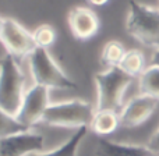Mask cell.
<instances>
[{"label": "cell", "instance_id": "obj_20", "mask_svg": "<svg viewBox=\"0 0 159 156\" xmlns=\"http://www.w3.org/2000/svg\"><path fill=\"white\" fill-rule=\"evenodd\" d=\"M3 22H4V18L0 17V33H2V29H3Z\"/></svg>", "mask_w": 159, "mask_h": 156}, {"label": "cell", "instance_id": "obj_19", "mask_svg": "<svg viewBox=\"0 0 159 156\" xmlns=\"http://www.w3.org/2000/svg\"><path fill=\"white\" fill-rule=\"evenodd\" d=\"M91 3L92 4H95V6H103V4H106V0H91Z\"/></svg>", "mask_w": 159, "mask_h": 156}, {"label": "cell", "instance_id": "obj_5", "mask_svg": "<svg viewBox=\"0 0 159 156\" xmlns=\"http://www.w3.org/2000/svg\"><path fill=\"white\" fill-rule=\"evenodd\" d=\"M126 28L141 43L159 49V10L131 2Z\"/></svg>", "mask_w": 159, "mask_h": 156}, {"label": "cell", "instance_id": "obj_12", "mask_svg": "<svg viewBox=\"0 0 159 156\" xmlns=\"http://www.w3.org/2000/svg\"><path fill=\"white\" fill-rule=\"evenodd\" d=\"M119 127H120L119 113L112 112V110H102V112H96L89 128L95 132L96 137L105 138L113 134L115 131H117Z\"/></svg>", "mask_w": 159, "mask_h": 156}, {"label": "cell", "instance_id": "obj_11", "mask_svg": "<svg viewBox=\"0 0 159 156\" xmlns=\"http://www.w3.org/2000/svg\"><path fill=\"white\" fill-rule=\"evenodd\" d=\"M95 156H155L143 146L119 144L106 138L98 137L95 141Z\"/></svg>", "mask_w": 159, "mask_h": 156}, {"label": "cell", "instance_id": "obj_15", "mask_svg": "<svg viewBox=\"0 0 159 156\" xmlns=\"http://www.w3.org/2000/svg\"><path fill=\"white\" fill-rule=\"evenodd\" d=\"M119 67H120L127 75H130V77H133V78H135V77L138 78L144 73V70L148 67V64H147L145 56H144V53L141 52V50L130 49V50H127L124 57L121 59Z\"/></svg>", "mask_w": 159, "mask_h": 156}, {"label": "cell", "instance_id": "obj_10", "mask_svg": "<svg viewBox=\"0 0 159 156\" xmlns=\"http://www.w3.org/2000/svg\"><path fill=\"white\" fill-rule=\"evenodd\" d=\"M69 25L73 35L78 39H89L98 32L99 18L93 10L88 7H74L69 13Z\"/></svg>", "mask_w": 159, "mask_h": 156}, {"label": "cell", "instance_id": "obj_9", "mask_svg": "<svg viewBox=\"0 0 159 156\" xmlns=\"http://www.w3.org/2000/svg\"><path fill=\"white\" fill-rule=\"evenodd\" d=\"M158 106H159L158 99L138 93L137 96L130 99L123 106V109L119 112V116H120V127H124V128H135V127L143 126L157 112Z\"/></svg>", "mask_w": 159, "mask_h": 156}, {"label": "cell", "instance_id": "obj_14", "mask_svg": "<svg viewBox=\"0 0 159 156\" xmlns=\"http://www.w3.org/2000/svg\"><path fill=\"white\" fill-rule=\"evenodd\" d=\"M138 89L141 95L151 96L159 100V64H148L144 73L138 77Z\"/></svg>", "mask_w": 159, "mask_h": 156}, {"label": "cell", "instance_id": "obj_4", "mask_svg": "<svg viewBox=\"0 0 159 156\" xmlns=\"http://www.w3.org/2000/svg\"><path fill=\"white\" fill-rule=\"evenodd\" d=\"M96 109L87 100L71 99L66 102L50 103L42 116L41 123L52 127H91Z\"/></svg>", "mask_w": 159, "mask_h": 156}, {"label": "cell", "instance_id": "obj_16", "mask_svg": "<svg viewBox=\"0 0 159 156\" xmlns=\"http://www.w3.org/2000/svg\"><path fill=\"white\" fill-rule=\"evenodd\" d=\"M126 47L121 42L119 41H109L107 43H105L103 49L101 53V61L105 66L109 67H116L120 64L121 59L126 55Z\"/></svg>", "mask_w": 159, "mask_h": 156}, {"label": "cell", "instance_id": "obj_17", "mask_svg": "<svg viewBox=\"0 0 159 156\" xmlns=\"http://www.w3.org/2000/svg\"><path fill=\"white\" fill-rule=\"evenodd\" d=\"M30 130H34V128H28V127L22 126L16 117L8 116L7 113H4L0 109V140L6 137H10V135L27 132Z\"/></svg>", "mask_w": 159, "mask_h": 156}, {"label": "cell", "instance_id": "obj_3", "mask_svg": "<svg viewBox=\"0 0 159 156\" xmlns=\"http://www.w3.org/2000/svg\"><path fill=\"white\" fill-rule=\"evenodd\" d=\"M27 61L35 85L49 89H77V84L61 70L48 49L35 47L27 57Z\"/></svg>", "mask_w": 159, "mask_h": 156}, {"label": "cell", "instance_id": "obj_6", "mask_svg": "<svg viewBox=\"0 0 159 156\" xmlns=\"http://www.w3.org/2000/svg\"><path fill=\"white\" fill-rule=\"evenodd\" d=\"M50 89L46 87L35 85L28 87L22 99V105L16 118L28 128H35V124L41 123L42 116L50 106Z\"/></svg>", "mask_w": 159, "mask_h": 156}, {"label": "cell", "instance_id": "obj_2", "mask_svg": "<svg viewBox=\"0 0 159 156\" xmlns=\"http://www.w3.org/2000/svg\"><path fill=\"white\" fill-rule=\"evenodd\" d=\"M96 85V112L112 110L120 112L123 109V95L133 84L134 78L127 75L119 66L109 67L105 71L95 74Z\"/></svg>", "mask_w": 159, "mask_h": 156}, {"label": "cell", "instance_id": "obj_1", "mask_svg": "<svg viewBox=\"0 0 159 156\" xmlns=\"http://www.w3.org/2000/svg\"><path fill=\"white\" fill-rule=\"evenodd\" d=\"M27 89L24 73L17 59L6 53L0 59V109L16 117Z\"/></svg>", "mask_w": 159, "mask_h": 156}, {"label": "cell", "instance_id": "obj_18", "mask_svg": "<svg viewBox=\"0 0 159 156\" xmlns=\"http://www.w3.org/2000/svg\"><path fill=\"white\" fill-rule=\"evenodd\" d=\"M32 38H34L36 47H45V49H48L49 46H52L55 43L56 31L52 25L42 24L32 32Z\"/></svg>", "mask_w": 159, "mask_h": 156}, {"label": "cell", "instance_id": "obj_8", "mask_svg": "<svg viewBox=\"0 0 159 156\" xmlns=\"http://www.w3.org/2000/svg\"><path fill=\"white\" fill-rule=\"evenodd\" d=\"M46 138L34 130L0 140V156H28L43 152Z\"/></svg>", "mask_w": 159, "mask_h": 156}, {"label": "cell", "instance_id": "obj_13", "mask_svg": "<svg viewBox=\"0 0 159 156\" xmlns=\"http://www.w3.org/2000/svg\"><path fill=\"white\" fill-rule=\"evenodd\" d=\"M89 127H81V128L75 130L74 134H71V137L66 141L64 144H61L60 146H57L56 149L46 152H38V154H31L28 156H77V151L80 144L82 142V140L85 138Z\"/></svg>", "mask_w": 159, "mask_h": 156}, {"label": "cell", "instance_id": "obj_7", "mask_svg": "<svg viewBox=\"0 0 159 156\" xmlns=\"http://www.w3.org/2000/svg\"><path fill=\"white\" fill-rule=\"evenodd\" d=\"M0 42L6 47L8 55L14 56L16 59H27L30 53L36 47L32 33L14 18H4L3 29L0 33Z\"/></svg>", "mask_w": 159, "mask_h": 156}]
</instances>
